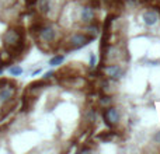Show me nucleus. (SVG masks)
<instances>
[{"label": "nucleus", "instance_id": "f257e3e1", "mask_svg": "<svg viewBox=\"0 0 160 154\" xmlns=\"http://www.w3.org/2000/svg\"><path fill=\"white\" fill-rule=\"evenodd\" d=\"M101 75L105 79L112 80L114 83H119L125 79L127 75V70L122 66V63H110V65H101V69H100Z\"/></svg>", "mask_w": 160, "mask_h": 154}, {"label": "nucleus", "instance_id": "f03ea898", "mask_svg": "<svg viewBox=\"0 0 160 154\" xmlns=\"http://www.w3.org/2000/svg\"><path fill=\"white\" fill-rule=\"evenodd\" d=\"M91 41H93V39H91L90 36L86 35L84 32H82V31H79V32H73L68 36L66 42H65V51H66V52H70V51L82 49L83 46H86L87 44H90Z\"/></svg>", "mask_w": 160, "mask_h": 154}, {"label": "nucleus", "instance_id": "7ed1b4c3", "mask_svg": "<svg viewBox=\"0 0 160 154\" xmlns=\"http://www.w3.org/2000/svg\"><path fill=\"white\" fill-rule=\"evenodd\" d=\"M102 109H104L102 118H104L107 126L111 128V129H117V126H118V125L122 122V119H124V111L117 108V107H114V105L107 107V108H102Z\"/></svg>", "mask_w": 160, "mask_h": 154}, {"label": "nucleus", "instance_id": "20e7f679", "mask_svg": "<svg viewBox=\"0 0 160 154\" xmlns=\"http://www.w3.org/2000/svg\"><path fill=\"white\" fill-rule=\"evenodd\" d=\"M3 41H4V46L7 51L17 49L18 51L22 45V35L20 30H7L3 35Z\"/></svg>", "mask_w": 160, "mask_h": 154}, {"label": "nucleus", "instance_id": "39448f33", "mask_svg": "<svg viewBox=\"0 0 160 154\" xmlns=\"http://www.w3.org/2000/svg\"><path fill=\"white\" fill-rule=\"evenodd\" d=\"M141 21L146 28H152L160 22V11L153 7H148L141 11Z\"/></svg>", "mask_w": 160, "mask_h": 154}, {"label": "nucleus", "instance_id": "423d86ee", "mask_svg": "<svg viewBox=\"0 0 160 154\" xmlns=\"http://www.w3.org/2000/svg\"><path fill=\"white\" fill-rule=\"evenodd\" d=\"M37 32H38V39L41 42H45V44H51V42L56 41V38L59 36V32L56 31V28L51 24L39 25Z\"/></svg>", "mask_w": 160, "mask_h": 154}, {"label": "nucleus", "instance_id": "0eeeda50", "mask_svg": "<svg viewBox=\"0 0 160 154\" xmlns=\"http://www.w3.org/2000/svg\"><path fill=\"white\" fill-rule=\"evenodd\" d=\"M80 31L84 32L87 36H90L91 39L97 38L100 34V25L97 24L96 21L94 22H87V24H82L80 25Z\"/></svg>", "mask_w": 160, "mask_h": 154}, {"label": "nucleus", "instance_id": "6e6552de", "mask_svg": "<svg viewBox=\"0 0 160 154\" xmlns=\"http://www.w3.org/2000/svg\"><path fill=\"white\" fill-rule=\"evenodd\" d=\"M14 94H16V88L10 87V85H3L0 87V105H4L13 99Z\"/></svg>", "mask_w": 160, "mask_h": 154}, {"label": "nucleus", "instance_id": "1a4fd4ad", "mask_svg": "<svg viewBox=\"0 0 160 154\" xmlns=\"http://www.w3.org/2000/svg\"><path fill=\"white\" fill-rule=\"evenodd\" d=\"M37 6H38L39 13H42L44 16H49V14L53 11V3H52V0H38Z\"/></svg>", "mask_w": 160, "mask_h": 154}, {"label": "nucleus", "instance_id": "9d476101", "mask_svg": "<svg viewBox=\"0 0 160 154\" xmlns=\"http://www.w3.org/2000/svg\"><path fill=\"white\" fill-rule=\"evenodd\" d=\"M63 60H65V56L63 55H55L49 60V65H51V66H58V65L63 63Z\"/></svg>", "mask_w": 160, "mask_h": 154}, {"label": "nucleus", "instance_id": "9b49d317", "mask_svg": "<svg viewBox=\"0 0 160 154\" xmlns=\"http://www.w3.org/2000/svg\"><path fill=\"white\" fill-rule=\"evenodd\" d=\"M8 73H10L11 76H20V75H22V67L21 66H11L10 69H8Z\"/></svg>", "mask_w": 160, "mask_h": 154}, {"label": "nucleus", "instance_id": "f8f14e48", "mask_svg": "<svg viewBox=\"0 0 160 154\" xmlns=\"http://www.w3.org/2000/svg\"><path fill=\"white\" fill-rule=\"evenodd\" d=\"M17 3V0H0V8H6V7H10L11 4Z\"/></svg>", "mask_w": 160, "mask_h": 154}, {"label": "nucleus", "instance_id": "ddd939ff", "mask_svg": "<svg viewBox=\"0 0 160 154\" xmlns=\"http://www.w3.org/2000/svg\"><path fill=\"white\" fill-rule=\"evenodd\" d=\"M152 140L155 142V143H160V130H156L155 133H153L152 135Z\"/></svg>", "mask_w": 160, "mask_h": 154}, {"label": "nucleus", "instance_id": "4468645a", "mask_svg": "<svg viewBox=\"0 0 160 154\" xmlns=\"http://www.w3.org/2000/svg\"><path fill=\"white\" fill-rule=\"evenodd\" d=\"M53 75H55V73H53V72H48L47 75L44 76V80H49V79H52Z\"/></svg>", "mask_w": 160, "mask_h": 154}]
</instances>
